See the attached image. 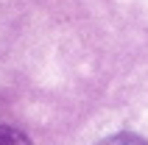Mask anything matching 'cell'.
<instances>
[{"mask_svg":"<svg viewBox=\"0 0 148 145\" xmlns=\"http://www.w3.org/2000/svg\"><path fill=\"white\" fill-rule=\"evenodd\" d=\"M0 145H31V140L25 137L20 129L0 123Z\"/></svg>","mask_w":148,"mask_h":145,"instance_id":"obj_1","label":"cell"},{"mask_svg":"<svg viewBox=\"0 0 148 145\" xmlns=\"http://www.w3.org/2000/svg\"><path fill=\"white\" fill-rule=\"evenodd\" d=\"M98 145H148L140 134H132V131H120V134H109L106 140H101Z\"/></svg>","mask_w":148,"mask_h":145,"instance_id":"obj_2","label":"cell"}]
</instances>
